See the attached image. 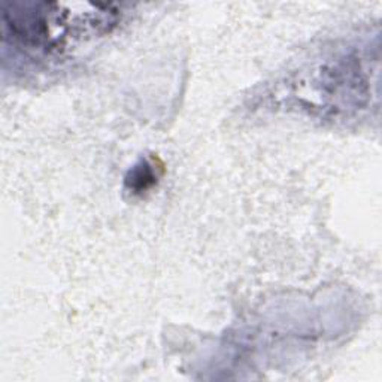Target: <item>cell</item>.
I'll return each mask as SVG.
<instances>
[{
	"label": "cell",
	"mask_w": 382,
	"mask_h": 382,
	"mask_svg": "<svg viewBox=\"0 0 382 382\" xmlns=\"http://www.w3.org/2000/svg\"><path fill=\"white\" fill-rule=\"evenodd\" d=\"M155 179H157V175L154 174L152 166L147 162H142L135 166L130 176H127V186L133 191H145L152 186Z\"/></svg>",
	"instance_id": "1"
}]
</instances>
